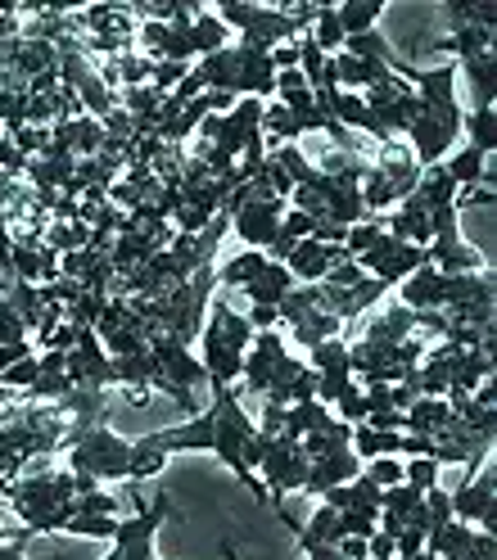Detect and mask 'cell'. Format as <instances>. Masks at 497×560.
<instances>
[{"instance_id": "cell-1", "label": "cell", "mask_w": 497, "mask_h": 560, "mask_svg": "<svg viewBox=\"0 0 497 560\" xmlns=\"http://www.w3.org/2000/svg\"><path fill=\"white\" fill-rule=\"evenodd\" d=\"M95 488L91 479H78L68 466H59V457H32L23 466L19 479H0V498L14 506V515L23 520V529L32 534H59L63 520L73 515V498Z\"/></svg>"}, {"instance_id": "cell-2", "label": "cell", "mask_w": 497, "mask_h": 560, "mask_svg": "<svg viewBox=\"0 0 497 560\" xmlns=\"http://www.w3.org/2000/svg\"><path fill=\"white\" fill-rule=\"evenodd\" d=\"M63 466L73 470L78 479H91V483H127V470H131V439L114 434L109 425H95L86 434L73 439V447L63 452Z\"/></svg>"}, {"instance_id": "cell-3", "label": "cell", "mask_w": 497, "mask_h": 560, "mask_svg": "<svg viewBox=\"0 0 497 560\" xmlns=\"http://www.w3.org/2000/svg\"><path fill=\"white\" fill-rule=\"evenodd\" d=\"M276 312H280V326H290L299 348H316V343L344 335L339 317L326 307V299H322V290H316V285H294L286 299H280Z\"/></svg>"}, {"instance_id": "cell-4", "label": "cell", "mask_w": 497, "mask_h": 560, "mask_svg": "<svg viewBox=\"0 0 497 560\" xmlns=\"http://www.w3.org/2000/svg\"><path fill=\"white\" fill-rule=\"evenodd\" d=\"M258 479L267 488V502L276 506V515H286V498L303 493V479H308V457H303L299 439H290V434L267 439L263 457H258Z\"/></svg>"}, {"instance_id": "cell-5", "label": "cell", "mask_w": 497, "mask_h": 560, "mask_svg": "<svg viewBox=\"0 0 497 560\" xmlns=\"http://www.w3.org/2000/svg\"><path fill=\"white\" fill-rule=\"evenodd\" d=\"M172 515V498L159 493L150 506H140L136 515L118 520V529H114V551L104 556V560H154V538L163 529V520Z\"/></svg>"}, {"instance_id": "cell-6", "label": "cell", "mask_w": 497, "mask_h": 560, "mask_svg": "<svg viewBox=\"0 0 497 560\" xmlns=\"http://www.w3.org/2000/svg\"><path fill=\"white\" fill-rule=\"evenodd\" d=\"M352 262H358L367 276H375L384 290H398L403 280H407V276H412L420 262H430V258H425V249H416V244H407V240H398V235L380 231V240L371 244L367 254L352 258Z\"/></svg>"}, {"instance_id": "cell-7", "label": "cell", "mask_w": 497, "mask_h": 560, "mask_svg": "<svg viewBox=\"0 0 497 560\" xmlns=\"http://www.w3.org/2000/svg\"><path fill=\"white\" fill-rule=\"evenodd\" d=\"M362 100H367V109L375 114V122L389 131V136H407V127L416 122V114H420V95L412 91V82H403V78H384V82H375L371 91H362Z\"/></svg>"}, {"instance_id": "cell-8", "label": "cell", "mask_w": 497, "mask_h": 560, "mask_svg": "<svg viewBox=\"0 0 497 560\" xmlns=\"http://www.w3.org/2000/svg\"><path fill=\"white\" fill-rule=\"evenodd\" d=\"M452 520L461 524H475V529L493 534V520H497V470L493 457L466 475V483L452 493Z\"/></svg>"}, {"instance_id": "cell-9", "label": "cell", "mask_w": 497, "mask_h": 560, "mask_svg": "<svg viewBox=\"0 0 497 560\" xmlns=\"http://www.w3.org/2000/svg\"><path fill=\"white\" fill-rule=\"evenodd\" d=\"M308 366L316 371V402L335 407L348 389H358V380H352V371H348V343H344V335L308 348Z\"/></svg>"}, {"instance_id": "cell-10", "label": "cell", "mask_w": 497, "mask_h": 560, "mask_svg": "<svg viewBox=\"0 0 497 560\" xmlns=\"http://www.w3.org/2000/svg\"><path fill=\"white\" fill-rule=\"evenodd\" d=\"M150 358L159 366V375L167 384H176V389H186V394H204L208 389V375L199 366V358H190V348L182 339H172V335H150Z\"/></svg>"}, {"instance_id": "cell-11", "label": "cell", "mask_w": 497, "mask_h": 560, "mask_svg": "<svg viewBox=\"0 0 497 560\" xmlns=\"http://www.w3.org/2000/svg\"><path fill=\"white\" fill-rule=\"evenodd\" d=\"M68 380H73V389H118L114 358L100 348L95 330H82L78 343L68 348Z\"/></svg>"}, {"instance_id": "cell-12", "label": "cell", "mask_w": 497, "mask_h": 560, "mask_svg": "<svg viewBox=\"0 0 497 560\" xmlns=\"http://www.w3.org/2000/svg\"><path fill=\"white\" fill-rule=\"evenodd\" d=\"M348 254H344V244H322V240H299L294 249H290V258H286V271L294 276V285H322L326 280V271L335 267V262H344Z\"/></svg>"}, {"instance_id": "cell-13", "label": "cell", "mask_w": 497, "mask_h": 560, "mask_svg": "<svg viewBox=\"0 0 497 560\" xmlns=\"http://www.w3.org/2000/svg\"><path fill=\"white\" fill-rule=\"evenodd\" d=\"M358 475H362V462L352 457V447L331 452V457H312L308 462V479H303V493L308 498H322V493H331V488L358 479Z\"/></svg>"}, {"instance_id": "cell-14", "label": "cell", "mask_w": 497, "mask_h": 560, "mask_svg": "<svg viewBox=\"0 0 497 560\" xmlns=\"http://www.w3.org/2000/svg\"><path fill=\"white\" fill-rule=\"evenodd\" d=\"M412 335H420V330H416V312L403 307L398 299L384 303L375 317H367V326H362V339H380V343H403V339H412Z\"/></svg>"}, {"instance_id": "cell-15", "label": "cell", "mask_w": 497, "mask_h": 560, "mask_svg": "<svg viewBox=\"0 0 497 560\" xmlns=\"http://www.w3.org/2000/svg\"><path fill=\"white\" fill-rule=\"evenodd\" d=\"M456 73L466 78V86H471V109H488L493 95H497V50L456 59Z\"/></svg>"}, {"instance_id": "cell-16", "label": "cell", "mask_w": 497, "mask_h": 560, "mask_svg": "<svg viewBox=\"0 0 497 560\" xmlns=\"http://www.w3.org/2000/svg\"><path fill=\"white\" fill-rule=\"evenodd\" d=\"M294 290V276L286 271V262H271L267 258V267L254 276V280H248V285L240 290L248 303H258V307H280V299H286Z\"/></svg>"}, {"instance_id": "cell-17", "label": "cell", "mask_w": 497, "mask_h": 560, "mask_svg": "<svg viewBox=\"0 0 497 560\" xmlns=\"http://www.w3.org/2000/svg\"><path fill=\"white\" fill-rule=\"evenodd\" d=\"M439 280H443V271H435L430 262H420L398 285V303L412 307V312H439Z\"/></svg>"}, {"instance_id": "cell-18", "label": "cell", "mask_w": 497, "mask_h": 560, "mask_svg": "<svg viewBox=\"0 0 497 560\" xmlns=\"http://www.w3.org/2000/svg\"><path fill=\"white\" fill-rule=\"evenodd\" d=\"M331 420H335V411H331L326 402L308 398V402H294V407L280 411V434H290V439H308V434H316V430H326Z\"/></svg>"}, {"instance_id": "cell-19", "label": "cell", "mask_w": 497, "mask_h": 560, "mask_svg": "<svg viewBox=\"0 0 497 560\" xmlns=\"http://www.w3.org/2000/svg\"><path fill=\"white\" fill-rule=\"evenodd\" d=\"M443 167H448V177H452L456 190H475V186H488L493 182L488 177V154H479L471 145H461L456 154H448Z\"/></svg>"}, {"instance_id": "cell-20", "label": "cell", "mask_w": 497, "mask_h": 560, "mask_svg": "<svg viewBox=\"0 0 497 560\" xmlns=\"http://www.w3.org/2000/svg\"><path fill=\"white\" fill-rule=\"evenodd\" d=\"M235 37L222 27V19L212 14V10H199L195 19H190V46H195V59H208V55H218V50H227Z\"/></svg>"}, {"instance_id": "cell-21", "label": "cell", "mask_w": 497, "mask_h": 560, "mask_svg": "<svg viewBox=\"0 0 497 560\" xmlns=\"http://www.w3.org/2000/svg\"><path fill=\"white\" fill-rule=\"evenodd\" d=\"M335 14H339L344 42H348V37H362V32H375V23L384 14V0H344V5H335Z\"/></svg>"}, {"instance_id": "cell-22", "label": "cell", "mask_w": 497, "mask_h": 560, "mask_svg": "<svg viewBox=\"0 0 497 560\" xmlns=\"http://www.w3.org/2000/svg\"><path fill=\"white\" fill-rule=\"evenodd\" d=\"M461 136L471 140V150L493 159V150H497V109H493V104H488V109H466V114H461Z\"/></svg>"}, {"instance_id": "cell-23", "label": "cell", "mask_w": 497, "mask_h": 560, "mask_svg": "<svg viewBox=\"0 0 497 560\" xmlns=\"http://www.w3.org/2000/svg\"><path fill=\"white\" fill-rule=\"evenodd\" d=\"M348 534H344V520H339V511L335 506H316L312 511V520L303 524V529H299V542H322V547H339Z\"/></svg>"}, {"instance_id": "cell-24", "label": "cell", "mask_w": 497, "mask_h": 560, "mask_svg": "<svg viewBox=\"0 0 497 560\" xmlns=\"http://www.w3.org/2000/svg\"><path fill=\"white\" fill-rule=\"evenodd\" d=\"M263 267H267V254L244 249V254H235L231 262H222V267H218V285H222V290H244L248 280H254Z\"/></svg>"}, {"instance_id": "cell-25", "label": "cell", "mask_w": 497, "mask_h": 560, "mask_svg": "<svg viewBox=\"0 0 497 560\" xmlns=\"http://www.w3.org/2000/svg\"><path fill=\"white\" fill-rule=\"evenodd\" d=\"M303 37H312L322 55H339V50H344V27H339L335 5H322V10H316V19H312V27L303 32Z\"/></svg>"}, {"instance_id": "cell-26", "label": "cell", "mask_w": 497, "mask_h": 560, "mask_svg": "<svg viewBox=\"0 0 497 560\" xmlns=\"http://www.w3.org/2000/svg\"><path fill=\"white\" fill-rule=\"evenodd\" d=\"M163 466H167V452L150 447V439H146V434L131 439V470H127V483L154 479V475H163Z\"/></svg>"}, {"instance_id": "cell-27", "label": "cell", "mask_w": 497, "mask_h": 560, "mask_svg": "<svg viewBox=\"0 0 497 560\" xmlns=\"http://www.w3.org/2000/svg\"><path fill=\"white\" fill-rule=\"evenodd\" d=\"M114 529H118V515H68L59 534H68V538H114Z\"/></svg>"}, {"instance_id": "cell-28", "label": "cell", "mask_w": 497, "mask_h": 560, "mask_svg": "<svg viewBox=\"0 0 497 560\" xmlns=\"http://www.w3.org/2000/svg\"><path fill=\"white\" fill-rule=\"evenodd\" d=\"M439 462L435 457H407L403 462V483L416 488V493H430V488H439Z\"/></svg>"}, {"instance_id": "cell-29", "label": "cell", "mask_w": 497, "mask_h": 560, "mask_svg": "<svg viewBox=\"0 0 497 560\" xmlns=\"http://www.w3.org/2000/svg\"><path fill=\"white\" fill-rule=\"evenodd\" d=\"M362 475H367L375 488H394V483H403V462H398V457H375V462L362 466Z\"/></svg>"}, {"instance_id": "cell-30", "label": "cell", "mask_w": 497, "mask_h": 560, "mask_svg": "<svg viewBox=\"0 0 497 560\" xmlns=\"http://www.w3.org/2000/svg\"><path fill=\"white\" fill-rule=\"evenodd\" d=\"M37 375H42V366H37V353H32V358H23V362H14V366L0 371V384H5V389H14V394H23Z\"/></svg>"}, {"instance_id": "cell-31", "label": "cell", "mask_w": 497, "mask_h": 560, "mask_svg": "<svg viewBox=\"0 0 497 560\" xmlns=\"http://www.w3.org/2000/svg\"><path fill=\"white\" fill-rule=\"evenodd\" d=\"M32 335H27V326L19 322V312L5 303V299H0V348H5V343H27Z\"/></svg>"}, {"instance_id": "cell-32", "label": "cell", "mask_w": 497, "mask_h": 560, "mask_svg": "<svg viewBox=\"0 0 497 560\" xmlns=\"http://www.w3.org/2000/svg\"><path fill=\"white\" fill-rule=\"evenodd\" d=\"M425 515H430V534L439 529V524H448L452 520V493H443V488H430L425 493ZM425 534V538H430Z\"/></svg>"}, {"instance_id": "cell-33", "label": "cell", "mask_w": 497, "mask_h": 560, "mask_svg": "<svg viewBox=\"0 0 497 560\" xmlns=\"http://www.w3.org/2000/svg\"><path fill=\"white\" fill-rule=\"evenodd\" d=\"M267 59H271L276 73H294V68H299V42H286V46L267 50Z\"/></svg>"}, {"instance_id": "cell-34", "label": "cell", "mask_w": 497, "mask_h": 560, "mask_svg": "<svg viewBox=\"0 0 497 560\" xmlns=\"http://www.w3.org/2000/svg\"><path fill=\"white\" fill-rule=\"evenodd\" d=\"M37 538L32 529H10V542L0 547V560H27V542Z\"/></svg>"}, {"instance_id": "cell-35", "label": "cell", "mask_w": 497, "mask_h": 560, "mask_svg": "<svg viewBox=\"0 0 497 560\" xmlns=\"http://www.w3.org/2000/svg\"><path fill=\"white\" fill-rule=\"evenodd\" d=\"M244 322L254 326V330H276V326H280V312H276V307H258V303H254V307H248V317H244Z\"/></svg>"}, {"instance_id": "cell-36", "label": "cell", "mask_w": 497, "mask_h": 560, "mask_svg": "<svg viewBox=\"0 0 497 560\" xmlns=\"http://www.w3.org/2000/svg\"><path fill=\"white\" fill-rule=\"evenodd\" d=\"M367 556H371V560H394V556H398V551H394V538L375 529V534L367 538Z\"/></svg>"}, {"instance_id": "cell-37", "label": "cell", "mask_w": 497, "mask_h": 560, "mask_svg": "<svg viewBox=\"0 0 497 560\" xmlns=\"http://www.w3.org/2000/svg\"><path fill=\"white\" fill-rule=\"evenodd\" d=\"M299 551H303V560H344L339 547H322V542H299Z\"/></svg>"}, {"instance_id": "cell-38", "label": "cell", "mask_w": 497, "mask_h": 560, "mask_svg": "<svg viewBox=\"0 0 497 560\" xmlns=\"http://www.w3.org/2000/svg\"><path fill=\"white\" fill-rule=\"evenodd\" d=\"M150 394H154V389H146V384H123L127 407H146V402H150Z\"/></svg>"}, {"instance_id": "cell-39", "label": "cell", "mask_w": 497, "mask_h": 560, "mask_svg": "<svg viewBox=\"0 0 497 560\" xmlns=\"http://www.w3.org/2000/svg\"><path fill=\"white\" fill-rule=\"evenodd\" d=\"M10 542V529H5V524H0V547H5Z\"/></svg>"}]
</instances>
